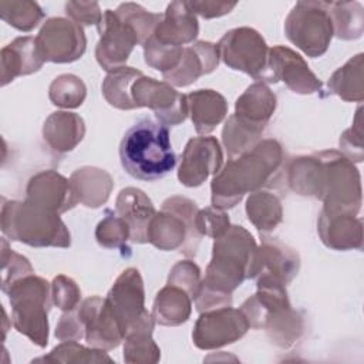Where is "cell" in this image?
Returning a JSON list of instances; mask_svg holds the SVG:
<instances>
[{
  "label": "cell",
  "mask_w": 364,
  "mask_h": 364,
  "mask_svg": "<svg viewBox=\"0 0 364 364\" xmlns=\"http://www.w3.org/2000/svg\"><path fill=\"white\" fill-rule=\"evenodd\" d=\"M117 16L127 23L136 34L138 44L144 46L154 34L156 26L161 23L164 14L151 13L138 3H122L115 10Z\"/></svg>",
  "instance_id": "cell-37"
},
{
  "label": "cell",
  "mask_w": 364,
  "mask_h": 364,
  "mask_svg": "<svg viewBox=\"0 0 364 364\" xmlns=\"http://www.w3.org/2000/svg\"><path fill=\"white\" fill-rule=\"evenodd\" d=\"M73 191L84 206L100 208L104 205L114 188L111 175L95 166H84L74 171L70 176Z\"/></svg>",
  "instance_id": "cell-27"
},
{
  "label": "cell",
  "mask_w": 364,
  "mask_h": 364,
  "mask_svg": "<svg viewBox=\"0 0 364 364\" xmlns=\"http://www.w3.org/2000/svg\"><path fill=\"white\" fill-rule=\"evenodd\" d=\"M11 304L14 328L38 347L48 344V310L53 303L51 284L33 274L16 280L4 291Z\"/></svg>",
  "instance_id": "cell-6"
},
{
  "label": "cell",
  "mask_w": 364,
  "mask_h": 364,
  "mask_svg": "<svg viewBox=\"0 0 364 364\" xmlns=\"http://www.w3.org/2000/svg\"><path fill=\"white\" fill-rule=\"evenodd\" d=\"M321 242L333 250H353L363 247V222L348 213L321 210L317 220Z\"/></svg>",
  "instance_id": "cell-21"
},
{
  "label": "cell",
  "mask_w": 364,
  "mask_h": 364,
  "mask_svg": "<svg viewBox=\"0 0 364 364\" xmlns=\"http://www.w3.org/2000/svg\"><path fill=\"white\" fill-rule=\"evenodd\" d=\"M142 75V71L132 67H121L109 71L102 81V95L107 102L118 109H135L131 95L132 84Z\"/></svg>",
  "instance_id": "cell-33"
},
{
  "label": "cell",
  "mask_w": 364,
  "mask_h": 364,
  "mask_svg": "<svg viewBox=\"0 0 364 364\" xmlns=\"http://www.w3.org/2000/svg\"><path fill=\"white\" fill-rule=\"evenodd\" d=\"M84 135V119L74 112H53L43 125V138L46 144L57 154L73 151L82 141Z\"/></svg>",
  "instance_id": "cell-25"
},
{
  "label": "cell",
  "mask_w": 364,
  "mask_h": 364,
  "mask_svg": "<svg viewBox=\"0 0 364 364\" xmlns=\"http://www.w3.org/2000/svg\"><path fill=\"white\" fill-rule=\"evenodd\" d=\"M51 299L60 310L73 311L80 306L81 290L71 277L58 274L51 283Z\"/></svg>",
  "instance_id": "cell-45"
},
{
  "label": "cell",
  "mask_w": 364,
  "mask_h": 364,
  "mask_svg": "<svg viewBox=\"0 0 364 364\" xmlns=\"http://www.w3.org/2000/svg\"><path fill=\"white\" fill-rule=\"evenodd\" d=\"M223 164V152L215 136H195L188 141L178 171V179L188 188L202 185L216 175Z\"/></svg>",
  "instance_id": "cell-17"
},
{
  "label": "cell",
  "mask_w": 364,
  "mask_h": 364,
  "mask_svg": "<svg viewBox=\"0 0 364 364\" xmlns=\"http://www.w3.org/2000/svg\"><path fill=\"white\" fill-rule=\"evenodd\" d=\"M1 232L13 242L34 247H68L71 236L60 215L27 199L1 205Z\"/></svg>",
  "instance_id": "cell-4"
},
{
  "label": "cell",
  "mask_w": 364,
  "mask_h": 364,
  "mask_svg": "<svg viewBox=\"0 0 364 364\" xmlns=\"http://www.w3.org/2000/svg\"><path fill=\"white\" fill-rule=\"evenodd\" d=\"M222 61L232 70L242 71L257 81H263L269 47L259 31L250 27H237L226 31L216 44Z\"/></svg>",
  "instance_id": "cell-10"
},
{
  "label": "cell",
  "mask_w": 364,
  "mask_h": 364,
  "mask_svg": "<svg viewBox=\"0 0 364 364\" xmlns=\"http://www.w3.org/2000/svg\"><path fill=\"white\" fill-rule=\"evenodd\" d=\"M192 313V297L176 286L166 284L154 300L152 317L161 326H179L188 321Z\"/></svg>",
  "instance_id": "cell-29"
},
{
  "label": "cell",
  "mask_w": 364,
  "mask_h": 364,
  "mask_svg": "<svg viewBox=\"0 0 364 364\" xmlns=\"http://www.w3.org/2000/svg\"><path fill=\"white\" fill-rule=\"evenodd\" d=\"M142 47L145 63L162 74L173 70L179 64L183 53V47L162 44L152 36Z\"/></svg>",
  "instance_id": "cell-42"
},
{
  "label": "cell",
  "mask_w": 364,
  "mask_h": 364,
  "mask_svg": "<svg viewBox=\"0 0 364 364\" xmlns=\"http://www.w3.org/2000/svg\"><path fill=\"white\" fill-rule=\"evenodd\" d=\"M198 206L185 196H171L162 202L148 226L146 239L159 250H176L192 257L200 242V235L195 226Z\"/></svg>",
  "instance_id": "cell-7"
},
{
  "label": "cell",
  "mask_w": 364,
  "mask_h": 364,
  "mask_svg": "<svg viewBox=\"0 0 364 364\" xmlns=\"http://www.w3.org/2000/svg\"><path fill=\"white\" fill-rule=\"evenodd\" d=\"M316 154L320 159L316 199L323 202V210L355 216L361 209L363 198L361 176L357 166L336 149Z\"/></svg>",
  "instance_id": "cell-5"
},
{
  "label": "cell",
  "mask_w": 364,
  "mask_h": 364,
  "mask_svg": "<svg viewBox=\"0 0 364 364\" xmlns=\"http://www.w3.org/2000/svg\"><path fill=\"white\" fill-rule=\"evenodd\" d=\"M33 273L34 269L28 259L13 252L6 237H1V290L6 291L16 280Z\"/></svg>",
  "instance_id": "cell-43"
},
{
  "label": "cell",
  "mask_w": 364,
  "mask_h": 364,
  "mask_svg": "<svg viewBox=\"0 0 364 364\" xmlns=\"http://www.w3.org/2000/svg\"><path fill=\"white\" fill-rule=\"evenodd\" d=\"M95 239L102 247L124 249L127 242L131 240V229L118 213L107 209L104 219L97 225Z\"/></svg>",
  "instance_id": "cell-40"
},
{
  "label": "cell",
  "mask_w": 364,
  "mask_h": 364,
  "mask_svg": "<svg viewBox=\"0 0 364 364\" xmlns=\"http://www.w3.org/2000/svg\"><path fill=\"white\" fill-rule=\"evenodd\" d=\"M263 328L269 338L282 348L291 347L304 331V320L291 306L266 316Z\"/></svg>",
  "instance_id": "cell-32"
},
{
  "label": "cell",
  "mask_w": 364,
  "mask_h": 364,
  "mask_svg": "<svg viewBox=\"0 0 364 364\" xmlns=\"http://www.w3.org/2000/svg\"><path fill=\"white\" fill-rule=\"evenodd\" d=\"M260 273V255L255 237L240 225L215 239L206 274L193 297L199 313L232 306V293L246 279Z\"/></svg>",
  "instance_id": "cell-1"
},
{
  "label": "cell",
  "mask_w": 364,
  "mask_h": 364,
  "mask_svg": "<svg viewBox=\"0 0 364 364\" xmlns=\"http://www.w3.org/2000/svg\"><path fill=\"white\" fill-rule=\"evenodd\" d=\"M200 269L192 260H181L169 272L168 284L185 290L192 299L200 284Z\"/></svg>",
  "instance_id": "cell-47"
},
{
  "label": "cell",
  "mask_w": 364,
  "mask_h": 364,
  "mask_svg": "<svg viewBox=\"0 0 364 364\" xmlns=\"http://www.w3.org/2000/svg\"><path fill=\"white\" fill-rule=\"evenodd\" d=\"M37 361H46V363H63V364H71V363H112V358L105 353V350L94 348V347H85L77 343V340L71 341H63L57 347H54L47 355L36 358Z\"/></svg>",
  "instance_id": "cell-35"
},
{
  "label": "cell",
  "mask_w": 364,
  "mask_h": 364,
  "mask_svg": "<svg viewBox=\"0 0 364 364\" xmlns=\"http://www.w3.org/2000/svg\"><path fill=\"white\" fill-rule=\"evenodd\" d=\"M84 326V337L90 347L112 350L125 338L124 330L107 299L91 296L77 310Z\"/></svg>",
  "instance_id": "cell-15"
},
{
  "label": "cell",
  "mask_w": 364,
  "mask_h": 364,
  "mask_svg": "<svg viewBox=\"0 0 364 364\" xmlns=\"http://www.w3.org/2000/svg\"><path fill=\"white\" fill-rule=\"evenodd\" d=\"M0 17L20 31H31L44 18V11L36 1H0Z\"/></svg>",
  "instance_id": "cell-36"
},
{
  "label": "cell",
  "mask_w": 364,
  "mask_h": 364,
  "mask_svg": "<svg viewBox=\"0 0 364 364\" xmlns=\"http://www.w3.org/2000/svg\"><path fill=\"white\" fill-rule=\"evenodd\" d=\"M364 54L358 53L351 57L343 67L336 70L328 78L327 88L330 94H336L348 102H361L364 100Z\"/></svg>",
  "instance_id": "cell-30"
},
{
  "label": "cell",
  "mask_w": 364,
  "mask_h": 364,
  "mask_svg": "<svg viewBox=\"0 0 364 364\" xmlns=\"http://www.w3.org/2000/svg\"><path fill=\"white\" fill-rule=\"evenodd\" d=\"M283 81L296 94H317L323 90L320 80L310 70L304 58L284 46L269 48L267 70L262 82Z\"/></svg>",
  "instance_id": "cell-14"
},
{
  "label": "cell",
  "mask_w": 364,
  "mask_h": 364,
  "mask_svg": "<svg viewBox=\"0 0 364 364\" xmlns=\"http://www.w3.org/2000/svg\"><path fill=\"white\" fill-rule=\"evenodd\" d=\"M246 215L260 233L272 232L283 220L282 202L276 195L259 189L249 195Z\"/></svg>",
  "instance_id": "cell-31"
},
{
  "label": "cell",
  "mask_w": 364,
  "mask_h": 364,
  "mask_svg": "<svg viewBox=\"0 0 364 364\" xmlns=\"http://www.w3.org/2000/svg\"><path fill=\"white\" fill-rule=\"evenodd\" d=\"M284 34L309 57L323 55L334 36L328 3L297 1L286 17Z\"/></svg>",
  "instance_id": "cell-8"
},
{
  "label": "cell",
  "mask_w": 364,
  "mask_h": 364,
  "mask_svg": "<svg viewBox=\"0 0 364 364\" xmlns=\"http://www.w3.org/2000/svg\"><path fill=\"white\" fill-rule=\"evenodd\" d=\"M87 97L84 81L74 74H61L48 87L51 104L60 108H77Z\"/></svg>",
  "instance_id": "cell-38"
},
{
  "label": "cell",
  "mask_w": 364,
  "mask_h": 364,
  "mask_svg": "<svg viewBox=\"0 0 364 364\" xmlns=\"http://www.w3.org/2000/svg\"><path fill=\"white\" fill-rule=\"evenodd\" d=\"M191 119L200 135L212 132L226 117L228 102L215 90H196L186 95Z\"/></svg>",
  "instance_id": "cell-26"
},
{
  "label": "cell",
  "mask_w": 364,
  "mask_h": 364,
  "mask_svg": "<svg viewBox=\"0 0 364 364\" xmlns=\"http://www.w3.org/2000/svg\"><path fill=\"white\" fill-rule=\"evenodd\" d=\"M240 309L222 307L200 313L192 331L193 344L200 350H215L240 340L249 330Z\"/></svg>",
  "instance_id": "cell-12"
},
{
  "label": "cell",
  "mask_w": 364,
  "mask_h": 364,
  "mask_svg": "<svg viewBox=\"0 0 364 364\" xmlns=\"http://www.w3.org/2000/svg\"><path fill=\"white\" fill-rule=\"evenodd\" d=\"M277 105L274 92L260 81L253 82L236 100L235 117L249 128L263 132Z\"/></svg>",
  "instance_id": "cell-23"
},
{
  "label": "cell",
  "mask_w": 364,
  "mask_h": 364,
  "mask_svg": "<svg viewBox=\"0 0 364 364\" xmlns=\"http://www.w3.org/2000/svg\"><path fill=\"white\" fill-rule=\"evenodd\" d=\"M115 210L128 223L131 229V242L148 243L146 230L152 216L156 213L148 195L138 188H125L117 196Z\"/></svg>",
  "instance_id": "cell-24"
},
{
  "label": "cell",
  "mask_w": 364,
  "mask_h": 364,
  "mask_svg": "<svg viewBox=\"0 0 364 364\" xmlns=\"http://www.w3.org/2000/svg\"><path fill=\"white\" fill-rule=\"evenodd\" d=\"M55 337L60 341L80 340L84 337V326L75 310L64 311L55 327Z\"/></svg>",
  "instance_id": "cell-49"
},
{
  "label": "cell",
  "mask_w": 364,
  "mask_h": 364,
  "mask_svg": "<svg viewBox=\"0 0 364 364\" xmlns=\"http://www.w3.org/2000/svg\"><path fill=\"white\" fill-rule=\"evenodd\" d=\"M199 33L196 14L189 9L188 1H172L168 4L161 23L152 37L162 44L183 47L192 43Z\"/></svg>",
  "instance_id": "cell-22"
},
{
  "label": "cell",
  "mask_w": 364,
  "mask_h": 364,
  "mask_svg": "<svg viewBox=\"0 0 364 364\" xmlns=\"http://www.w3.org/2000/svg\"><path fill=\"white\" fill-rule=\"evenodd\" d=\"M97 28L100 33L95 47L98 64L108 73L124 67L134 47L138 44L135 31L109 9L104 11L102 21Z\"/></svg>",
  "instance_id": "cell-16"
},
{
  "label": "cell",
  "mask_w": 364,
  "mask_h": 364,
  "mask_svg": "<svg viewBox=\"0 0 364 364\" xmlns=\"http://www.w3.org/2000/svg\"><path fill=\"white\" fill-rule=\"evenodd\" d=\"M361 111V107H358L351 127L340 136V152L351 162H361L364 158V129Z\"/></svg>",
  "instance_id": "cell-44"
},
{
  "label": "cell",
  "mask_w": 364,
  "mask_h": 364,
  "mask_svg": "<svg viewBox=\"0 0 364 364\" xmlns=\"http://www.w3.org/2000/svg\"><path fill=\"white\" fill-rule=\"evenodd\" d=\"M131 95L135 108H151L158 122L165 127L179 125L189 114L186 95L178 92L166 81H156L142 74L132 84Z\"/></svg>",
  "instance_id": "cell-11"
},
{
  "label": "cell",
  "mask_w": 364,
  "mask_h": 364,
  "mask_svg": "<svg viewBox=\"0 0 364 364\" xmlns=\"http://www.w3.org/2000/svg\"><path fill=\"white\" fill-rule=\"evenodd\" d=\"M262 132H257L242 124L233 114L228 118L222 129V142L226 148L229 159L237 158L243 152L253 148L260 139Z\"/></svg>",
  "instance_id": "cell-39"
},
{
  "label": "cell",
  "mask_w": 364,
  "mask_h": 364,
  "mask_svg": "<svg viewBox=\"0 0 364 364\" xmlns=\"http://www.w3.org/2000/svg\"><path fill=\"white\" fill-rule=\"evenodd\" d=\"M124 343V361L129 364H155L161 358V348L152 338V333L128 334Z\"/></svg>",
  "instance_id": "cell-41"
},
{
  "label": "cell",
  "mask_w": 364,
  "mask_h": 364,
  "mask_svg": "<svg viewBox=\"0 0 364 364\" xmlns=\"http://www.w3.org/2000/svg\"><path fill=\"white\" fill-rule=\"evenodd\" d=\"M260 255V272H266L289 284L300 269V257L297 252L280 240L262 236V245L259 247Z\"/></svg>",
  "instance_id": "cell-28"
},
{
  "label": "cell",
  "mask_w": 364,
  "mask_h": 364,
  "mask_svg": "<svg viewBox=\"0 0 364 364\" xmlns=\"http://www.w3.org/2000/svg\"><path fill=\"white\" fill-rule=\"evenodd\" d=\"M119 159L135 179L156 181L168 175L176 165L168 127L152 118L138 121L119 144Z\"/></svg>",
  "instance_id": "cell-3"
},
{
  "label": "cell",
  "mask_w": 364,
  "mask_h": 364,
  "mask_svg": "<svg viewBox=\"0 0 364 364\" xmlns=\"http://www.w3.org/2000/svg\"><path fill=\"white\" fill-rule=\"evenodd\" d=\"M105 299L109 301L125 337L132 333H152L155 320L145 309L144 280L138 269H125Z\"/></svg>",
  "instance_id": "cell-9"
},
{
  "label": "cell",
  "mask_w": 364,
  "mask_h": 364,
  "mask_svg": "<svg viewBox=\"0 0 364 364\" xmlns=\"http://www.w3.org/2000/svg\"><path fill=\"white\" fill-rule=\"evenodd\" d=\"M65 13L68 18L80 26H100L102 21V11L97 1H68L65 3Z\"/></svg>",
  "instance_id": "cell-48"
},
{
  "label": "cell",
  "mask_w": 364,
  "mask_h": 364,
  "mask_svg": "<svg viewBox=\"0 0 364 364\" xmlns=\"http://www.w3.org/2000/svg\"><path fill=\"white\" fill-rule=\"evenodd\" d=\"M219 60L220 55L216 44L209 41H196L192 46L183 47L179 64L162 75L171 85L188 87L199 77L215 71L219 65Z\"/></svg>",
  "instance_id": "cell-19"
},
{
  "label": "cell",
  "mask_w": 364,
  "mask_h": 364,
  "mask_svg": "<svg viewBox=\"0 0 364 364\" xmlns=\"http://www.w3.org/2000/svg\"><path fill=\"white\" fill-rule=\"evenodd\" d=\"M283 162L284 154L276 139H262L237 158L229 159L212 179V206L222 210L236 206L246 193L274 181Z\"/></svg>",
  "instance_id": "cell-2"
},
{
  "label": "cell",
  "mask_w": 364,
  "mask_h": 364,
  "mask_svg": "<svg viewBox=\"0 0 364 364\" xmlns=\"http://www.w3.org/2000/svg\"><path fill=\"white\" fill-rule=\"evenodd\" d=\"M1 85H7L16 77L30 75L38 71L46 58L34 37H17L1 48Z\"/></svg>",
  "instance_id": "cell-20"
},
{
  "label": "cell",
  "mask_w": 364,
  "mask_h": 364,
  "mask_svg": "<svg viewBox=\"0 0 364 364\" xmlns=\"http://www.w3.org/2000/svg\"><path fill=\"white\" fill-rule=\"evenodd\" d=\"M26 199L58 215L78 203L70 179L53 169L41 171L30 178L26 188Z\"/></svg>",
  "instance_id": "cell-18"
},
{
  "label": "cell",
  "mask_w": 364,
  "mask_h": 364,
  "mask_svg": "<svg viewBox=\"0 0 364 364\" xmlns=\"http://www.w3.org/2000/svg\"><path fill=\"white\" fill-rule=\"evenodd\" d=\"M188 6L195 14H199L203 18H215L230 13L236 7V3L216 0H193L188 1Z\"/></svg>",
  "instance_id": "cell-50"
},
{
  "label": "cell",
  "mask_w": 364,
  "mask_h": 364,
  "mask_svg": "<svg viewBox=\"0 0 364 364\" xmlns=\"http://www.w3.org/2000/svg\"><path fill=\"white\" fill-rule=\"evenodd\" d=\"M36 41L46 61L58 64L77 61L87 48L82 27L65 17L48 18L40 28Z\"/></svg>",
  "instance_id": "cell-13"
},
{
  "label": "cell",
  "mask_w": 364,
  "mask_h": 364,
  "mask_svg": "<svg viewBox=\"0 0 364 364\" xmlns=\"http://www.w3.org/2000/svg\"><path fill=\"white\" fill-rule=\"evenodd\" d=\"M195 226L200 236H209L216 239L230 228V220L229 215L225 210L218 208H205L198 210L195 218Z\"/></svg>",
  "instance_id": "cell-46"
},
{
  "label": "cell",
  "mask_w": 364,
  "mask_h": 364,
  "mask_svg": "<svg viewBox=\"0 0 364 364\" xmlns=\"http://www.w3.org/2000/svg\"><path fill=\"white\" fill-rule=\"evenodd\" d=\"M358 1L328 3L334 34L341 40H357L364 31V11Z\"/></svg>",
  "instance_id": "cell-34"
}]
</instances>
